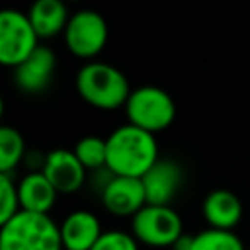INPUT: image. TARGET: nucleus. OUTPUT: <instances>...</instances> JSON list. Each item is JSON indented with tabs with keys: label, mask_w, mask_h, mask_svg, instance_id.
<instances>
[{
	"label": "nucleus",
	"mask_w": 250,
	"mask_h": 250,
	"mask_svg": "<svg viewBox=\"0 0 250 250\" xmlns=\"http://www.w3.org/2000/svg\"><path fill=\"white\" fill-rule=\"evenodd\" d=\"M105 143H107V170L113 176L143 178L160 160L154 135L131 123L111 131Z\"/></svg>",
	"instance_id": "1"
},
{
	"label": "nucleus",
	"mask_w": 250,
	"mask_h": 250,
	"mask_svg": "<svg viewBox=\"0 0 250 250\" xmlns=\"http://www.w3.org/2000/svg\"><path fill=\"white\" fill-rule=\"evenodd\" d=\"M0 250H62L61 227L49 213L20 211L0 225Z\"/></svg>",
	"instance_id": "2"
},
{
	"label": "nucleus",
	"mask_w": 250,
	"mask_h": 250,
	"mask_svg": "<svg viewBox=\"0 0 250 250\" xmlns=\"http://www.w3.org/2000/svg\"><path fill=\"white\" fill-rule=\"evenodd\" d=\"M76 90L84 102L98 109H117L131 96L127 76L109 62H86L76 74Z\"/></svg>",
	"instance_id": "3"
},
{
	"label": "nucleus",
	"mask_w": 250,
	"mask_h": 250,
	"mask_svg": "<svg viewBox=\"0 0 250 250\" xmlns=\"http://www.w3.org/2000/svg\"><path fill=\"white\" fill-rule=\"evenodd\" d=\"M125 111L131 125L154 135L172 125L176 117V104L166 90L158 86H141L131 90Z\"/></svg>",
	"instance_id": "4"
},
{
	"label": "nucleus",
	"mask_w": 250,
	"mask_h": 250,
	"mask_svg": "<svg viewBox=\"0 0 250 250\" xmlns=\"http://www.w3.org/2000/svg\"><path fill=\"white\" fill-rule=\"evenodd\" d=\"M131 234L148 246H174L184 236V225L172 205H145L131 219Z\"/></svg>",
	"instance_id": "5"
},
{
	"label": "nucleus",
	"mask_w": 250,
	"mask_h": 250,
	"mask_svg": "<svg viewBox=\"0 0 250 250\" xmlns=\"http://www.w3.org/2000/svg\"><path fill=\"white\" fill-rule=\"evenodd\" d=\"M39 47L27 14L20 10H4L0 14V62L4 66H20Z\"/></svg>",
	"instance_id": "6"
},
{
	"label": "nucleus",
	"mask_w": 250,
	"mask_h": 250,
	"mask_svg": "<svg viewBox=\"0 0 250 250\" xmlns=\"http://www.w3.org/2000/svg\"><path fill=\"white\" fill-rule=\"evenodd\" d=\"M107 33V23L102 14L94 10H80L70 16L64 29V41L72 55L92 59L105 47Z\"/></svg>",
	"instance_id": "7"
},
{
	"label": "nucleus",
	"mask_w": 250,
	"mask_h": 250,
	"mask_svg": "<svg viewBox=\"0 0 250 250\" xmlns=\"http://www.w3.org/2000/svg\"><path fill=\"white\" fill-rule=\"evenodd\" d=\"M104 207L117 217H135L145 205L146 195L141 178L111 176L100 193Z\"/></svg>",
	"instance_id": "8"
},
{
	"label": "nucleus",
	"mask_w": 250,
	"mask_h": 250,
	"mask_svg": "<svg viewBox=\"0 0 250 250\" xmlns=\"http://www.w3.org/2000/svg\"><path fill=\"white\" fill-rule=\"evenodd\" d=\"M43 174L59 193H74L86 182V168L76 158L74 150L55 148L45 154Z\"/></svg>",
	"instance_id": "9"
},
{
	"label": "nucleus",
	"mask_w": 250,
	"mask_h": 250,
	"mask_svg": "<svg viewBox=\"0 0 250 250\" xmlns=\"http://www.w3.org/2000/svg\"><path fill=\"white\" fill-rule=\"evenodd\" d=\"M182 168L174 160H158L143 178L146 205H170L182 186Z\"/></svg>",
	"instance_id": "10"
},
{
	"label": "nucleus",
	"mask_w": 250,
	"mask_h": 250,
	"mask_svg": "<svg viewBox=\"0 0 250 250\" xmlns=\"http://www.w3.org/2000/svg\"><path fill=\"white\" fill-rule=\"evenodd\" d=\"M55 66H57L55 53L49 47L39 45L33 55H29L20 66L14 68L16 84L20 86V90L27 94H39L51 84Z\"/></svg>",
	"instance_id": "11"
},
{
	"label": "nucleus",
	"mask_w": 250,
	"mask_h": 250,
	"mask_svg": "<svg viewBox=\"0 0 250 250\" xmlns=\"http://www.w3.org/2000/svg\"><path fill=\"white\" fill-rule=\"evenodd\" d=\"M102 232V225L94 213L86 209L72 211L61 225L62 250H92Z\"/></svg>",
	"instance_id": "12"
},
{
	"label": "nucleus",
	"mask_w": 250,
	"mask_h": 250,
	"mask_svg": "<svg viewBox=\"0 0 250 250\" xmlns=\"http://www.w3.org/2000/svg\"><path fill=\"white\" fill-rule=\"evenodd\" d=\"M203 217L211 229L232 230L242 219V203L230 189H213L207 193L201 205Z\"/></svg>",
	"instance_id": "13"
},
{
	"label": "nucleus",
	"mask_w": 250,
	"mask_h": 250,
	"mask_svg": "<svg viewBox=\"0 0 250 250\" xmlns=\"http://www.w3.org/2000/svg\"><path fill=\"white\" fill-rule=\"evenodd\" d=\"M18 193L21 211L31 213H49L59 195L43 172H27L18 182Z\"/></svg>",
	"instance_id": "14"
},
{
	"label": "nucleus",
	"mask_w": 250,
	"mask_h": 250,
	"mask_svg": "<svg viewBox=\"0 0 250 250\" xmlns=\"http://www.w3.org/2000/svg\"><path fill=\"white\" fill-rule=\"evenodd\" d=\"M27 18L39 39H49L59 35L61 31L64 33L70 14L61 0H37L29 8Z\"/></svg>",
	"instance_id": "15"
},
{
	"label": "nucleus",
	"mask_w": 250,
	"mask_h": 250,
	"mask_svg": "<svg viewBox=\"0 0 250 250\" xmlns=\"http://www.w3.org/2000/svg\"><path fill=\"white\" fill-rule=\"evenodd\" d=\"M25 154V141L21 133L10 125H4L0 129V174H12Z\"/></svg>",
	"instance_id": "16"
},
{
	"label": "nucleus",
	"mask_w": 250,
	"mask_h": 250,
	"mask_svg": "<svg viewBox=\"0 0 250 250\" xmlns=\"http://www.w3.org/2000/svg\"><path fill=\"white\" fill-rule=\"evenodd\" d=\"M74 154L80 160V164L86 168V172H98L107 168V143L102 137L96 135H88L82 137L76 145H74Z\"/></svg>",
	"instance_id": "17"
},
{
	"label": "nucleus",
	"mask_w": 250,
	"mask_h": 250,
	"mask_svg": "<svg viewBox=\"0 0 250 250\" xmlns=\"http://www.w3.org/2000/svg\"><path fill=\"white\" fill-rule=\"evenodd\" d=\"M191 250H246L238 234L234 230H221V229H205L193 234Z\"/></svg>",
	"instance_id": "18"
},
{
	"label": "nucleus",
	"mask_w": 250,
	"mask_h": 250,
	"mask_svg": "<svg viewBox=\"0 0 250 250\" xmlns=\"http://www.w3.org/2000/svg\"><path fill=\"white\" fill-rule=\"evenodd\" d=\"M20 211L18 184L12 180V174H0V225L10 221Z\"/></svg>",
	"instance_id": "19"
},
{
	"label": "nucleus",
	"mask_w": 250,
	"mask_h": 250,
	"mask_svg": "<svg viewBox=\"0 0 250 250\" xmlns=\"http://www.w3.org/2000/svg\"><path fill=\"white\" fill-rule=\"evenodd\" d=\"M92 250H139V240L125 230H104Z\"/></svg>",
	"instance_id": "20"
},
{
	"label": "nucleus",
	"mask_w": 250,
	"mask_h": 250,
	"mask_svg": "<svg viewBox=\"0 0 250 250\" xmlns=\"http://www.w3.org/2000/svg\"><path fill=\"white\" fill-rule=\"evenodd\" d=\"M191 240H193V236H188V234H184L172 248L174 250H191Z\"/></svg>",
	"instance_id": "21"
}]
</instances>
